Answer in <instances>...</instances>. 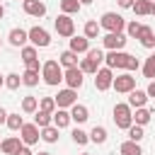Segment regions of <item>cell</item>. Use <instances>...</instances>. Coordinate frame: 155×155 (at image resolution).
I'll list each match as a JSON object with an SVG mask.
<instances>
[{
	"label": "cell",
	"instance_id": "22",
	"mask_svg": "<svg viewBox=\"0 0 155 155\" xmlns=\"http://www.w3.org/2000/svg\"><path fill=\"white\" fill-rule=\"evenodd\" d=\"M78 61H80V58H78V53H73L70 48H68V51H63V53L58 56L61 68H75V65H78Z\"/></svg>",
	"mask_w": 155,
	"mask_h": 155
},
{
	"label": "cell",
	"instance_id": "48",
	"mask_svg": "<svg viewBox=\"0 0 155 155\" xmlns=\"http://www.w3.org/2000/svg\"><path fill=\"white\" fill-rule=\"evenodd\" d=\"M148 58H150V61H153V63H155V51H153V53H150V56H148Z\"/></svg>",
	"mask_w": 155,
	"mask_h": 155
},
{
	"label": "cell",
	"instance_id": "25",
	"mask_svg": "<svg viewBox=\"0 0 155 155\" xmlns=\"http://www.w3.org/2000/svg\"><path fill=\"white\" fill-rule=\"evenodd\" d=\"M119 153H121V155H143L140 143H133V140H124V143L119 145Z\"/></svg>",
	"mask_w": 155,
	"mask_h": 155
},
{
	"label": "cell",
	"instance_id": "24",
	"mask_svg": "<svg viewBox=\"0 0 155 155\" xmlns=\"http://www.w3.org/2000/svg\"><path fill=\"white\" fill-rule=\"evenodd\" d=\"M131 10H133L138 17H145V15H150V10H153V2H150V0H133Z\"/></svg>",
	"mask_w": 155,
	"mask_h": 155
},
{
	"label": "cell",
	"instance_id": "18",
	"mask_svg": "<svg viewBox=\"0 0 155 155\" xmlns=\"http://www.w3.org/2000/svg\"><path fill=\"white\" fill-rule=\"evenodd\" d=\"M51 124L61 131V128H65V126H70V111L68 109H56L53 114H51Z\"/></svg>",
	"mask_w": 155,
	"mask_h": 155
},
{
	"label": "cell",
	"instance_id": "34",
	"mask_svg": "<svg viewBox=\"0 0 155 155\" xmlns=\"http://www.w3.org/2000/svg\"><path fill=\"white\" fill-rule=\"evenodd\" d=\"M34 124H36L39 128H46V126H51V114H46V111L36 109V114H34Z\"/></svg>",
	"mask_w": 155,
	"mask_h": 155
},
{
	"label": "cell",
	"instance_id": "13",
	"mask_svg": "<svg viewBox=\"0 0 155 155\" xmlns=\"http://www.w3.org/2000/svg\"><path fill=\"white\" fill-rule=\"evenodd\" d=\"M36 56H39V53H36L34 46H22V61H24L27 70H36V73H41V65H39V58H36Z\"/></svg>",
	"mask_w": 155,
	"mask_h": 155
},
{
	"label": "cell",
	"instance_id": "39",
	"mask_svg": "<svg viewBox=\"0 0 155 155\" xmlns=\"http://www.w3.org/2000/svg\"><path fill=\"white\" fill-rule=\"evenodd\" d=\"M143 138H145V133H143V126H136V124H133V126L128 128V140H133V143H140Z\"/></svg>",
	"mask_w": 155,
	"mask_h": 155
},
{
	"label": "cell",
	"instance_id": "29",
	"mask_svg": "<svg viewBox=\"0 0 155 155\" xmlns=\"http://www.w3.org/2000/svg\"><path fill=\"white\" fill-rule=\"evenodd\" d=\"M39 136H41V140H46V143H56V140H58V128L51 124V126H46V128H39Z\"/></svg>",
	"mask_w": 155,
	"mask_h": 155
},
{
	"label": "cell",
	"instance_id": "5",
	"mask_svg": "<svg viewBox=\"0 0 155 155\" xmlns=\"http://www.w3.org/2000/svg\"><path fill=\"white\" fill-rule=\"evenodd\" d=\"M27 34H29V41H31L34 48H46V46H51V34H48L44 27H31V29H27Z\"/></svg>",
	"mask_w": 155,
	"mask_h": 155
},
{
	"label": "cell",
	"instance_id": "47",
	"mask_svg": "<svg viewBox=\"0 0 155 155\" xmlns=\"http://www.w3.org/2000/svg\"><path fill=\"white\" fill-rule=\"evenodd\" d=\"M2 17H5V7L0 5V19H2Z\"/></svg>",
	"mask_w": 155,
	"mask_h": 155
},
{
	"label": "cell",
	"instance_id": "26",
	"mask_svg": "<svg viewBox=\"0 0 155 155\" xmlns=\"http://www.w3.org/2000/svg\"><path fill=\"white\" fill-rule=\"evenodd\" d=\"M99 31H102V27H99V22H94V19H90V22H85V29H82V36H85V39H97V36H99Z\"/></svg>",
	"mask_w": 155,
	"mask_h": 155
},
{
	"label": "cell",
	"instance_id": "12",
	"mask_svg": "<svg viewBox=\"0 0 155 155\" xmlns=\"http://www.w3.org/2000/svg\"><path fill=\"white\" fill-rule=\"evenodd\" d=\"M39 126L36 124H24L22 128H19V140H22V145H34V143H39Z\"/></svg>",
	"mask_w": 155,
	"mask_h": 155
},
{
	"label": "cell",
	"instance_id": "3",
	"mask_svg": "<svg viewBox=\"0 0 155 155\" xmlns=\"http://www.w3.org/2000/svg\"><path fill=\"white\" fill-rule=\"evenodd\" d=\"M111 119H114L116 128H124V131H128V128L133 126V109H131L126 102H121V104H114V109H111Z\"/></svg>",
	"mask_w": 155,
	"mask_h": 155
},
{
	"label": "cell",
	"instance_id": "52",
	"mask_svg": "<svg viewBox=\"0 0 155 155\" xmlns=\"http://www.w3.org/2000/svg\"><path fill=\"white\" fill-rule=\"evenodd\" d=\"M82 155H92V153H82Z\"/></svg>",
	"mask_w": 155,
	"mask_h": 155
},
{
	"label": "cell",
	"instance_id": "51",
	"mask_svg": "<svg viewBox=\"0 0 155 155\" xmlns=\"http://www.w3.org/2000/svg\"><path fill=\"white\" fill-rule=\"evenodd\" d=\"M150 15H155V2H153V10H150Z\"/></svg>",
	"mask_w": 155,
	"mask_h": 155
},
{
	"label": "cell",
	"instance_id": "7",
	"mask_svg": "<svg viewBox=\"0 0 155 155\" xmlns=\"http://www.w3.org/2000/svg\"><path fill=\"white\" fill-rule=\"evenodd\" d=\"M53 102H56V109H70L73 104H78V90H70V87L58 90Z\"/></svg>",
	"mask_w": 155,
	"mask_h": 155
},
{
	"label": "cell",
	"instance_id": "20",
	"mask_svg": "<svg viewBox=\"0 0 155 155\" xmlns=\"http://www.w3.org/2000/svg\"><path fill=\"white\" fill-rule=\"evenodd\" d=\"M70 51L73 53H87L90 51V39H85V36H70Z\"/></svg>",
	"mask_w": 155,
	"mask_h": 155
},
{
	"label": "cell",
	"instance_id": "40",
	"mask_svg": "<svg viewBox=\"0 0 155 155\" xmlns=\"http://www.w3.org/2000/svg\"><path fill=\"white\" fill-rule=\"evenodd\" d=\"M22 85V75H17V73H10V75H5V87H10V90H17Z\"/></svg>",
	"mask_w": 155,
	"mask_h": 155
},
{
	"label": "cell",
	"instance_id": "4",
	"mask_svg": "<svg viewBox=\"0 0 155 155\" xmlns=\"http://www.w3.org/2000/svg\"><path fill=\"white\" fill-rule=\"evenodd\" d=\"M99 27L107 29V34H111V31H124V29H126V19H124L121 15H116V12H104L102 19H99Z\"/></svg>",
	"mask_w": 155,
	"mask_h": 155
},
{
	"label": "cell",
	"instance_id": "1",
	"mask_svg": "<svg viewBox=\"0 0 155 155\" xmlns=\"http://www.w3.org/2000/svg\"><path fill=\"white\" fill-rule=\"evenodd\" d=\"M104 63H107V68H121V70H126V73H133V70H138L140 68V61L136 58V56H131V53H126V51H109V53H104Z\"/></svg>",
	"mask_w": 155,
	"mask_h": 155
},
{
	"label": "cell",
	"instance_id": "17",
	"mask_svg": "<svg viewBox=\"0 0 155 155\" xmlns=\"http://www.w3.org/2000/svg\"><path fill=\"white\" fill-rule=\"evenodd\" d=\"M68 111H70V121H75V124H85L90 119V109L85 104H73Z\"/></svg>",
	"mask_w": 155,
	"mask_h": 155
},
{
	"label": "cell",
	"instance_id": "21",
	"mask_svg": "<svg viewBox=\"0 0 155 155\" xmlns=\"http://www.w3.org/2000/svg\"><path fill=\"white\" fill-rule=\"evenodd\" d=\"M19 145H22V140H19V136H10V138H5V140H0V150H2L5 155H15Z\"/></svg>",
	"mask_w": 155,
	"mask_h": 155
},
{
	"label": "cell",
	"instance_id": "36",
	"mask_svg": "<svg viewBox=\"0 0 155 155\" xmlns=\"http://www.w3.org/2000/svg\"><path fill=\"white\" fill-rule=\"evenodd\" d=\"M140 27H143V24H140L138 19H131V22H126V29H124V34L136 39V36H138V31H140Z\"/></svg>",
	"mask_w": 155,
	"mask_h": 155
},
{
	"label": "cell",
	"instance_id": "45",
	"mask_svg": "<svg viewBox=\"0 0 155 155\" xmlns=\"http://www.w3.org/2000/svg\"><path fill=\"white\" fill-rule=\"evenodd\" d=\"M5 119H7V111L0 107V124H5Z\"/></svg>",
	"mask_w": 155,
	"mask_h": 155
},
{
	"label": "cell",
	"instance_id": "11",
	"mask_svg": "<svg viewBox=\"0 0 155 155\" xmlns=\"http://www.w3.org/2000/svg\"><path fill=\"white\" fill-rule=\"evenodd\" d=\"M111 87H114L116 92H121V94H128L131 90H136V78H133L131 73H121V75L114 78Z\"/></svg>",
	"mask_w": 155,
	"mask_h": 155
},
{
	"label": "cell",
	"instance_id": "38",
	"mask_svg": "<svg viewBox=\"0 0 155 155\" xmlns=\"http://www.w3.org/2000/svg\"><path fill=\"white\" fill-rule=\"evenodd\" d=\"M39 109L46 111V114H53V111H56V102H53V97H41V99H39Z\"/></svg>",
	"mask_w": 155,
	"mask_h": 155
},
{
	"label": "cell",
	"instance_id": "8",
	"mask_svg": "<svg viewBox=\"0 0 155 155\" xmlns=\"http://www.w3.org/2000/svg\"><path fill=\"white\" fill-rule=\"evenodd\" d=\"M53 27H56L58 36H65V39L75 36V22L70 19V15H58L56 22H53Z\"/></svg>",
	"mask_w": 155,
	"mask_h": 155
},
{
	"label": "cell",
	"instance_id": "19",
	"mask_svg": "<svg viewBox=\"0 0 155 155\" xmlns=\"http://www.w3.org/2000/svg\"><path fill=\"white\" fill-rule=\"evenodd\" d=\"M136 39L140 41V46H145V48H155V34H153V29H150L148 24L140 27V31H138Z\"/></svg>",
	"mask_w": 155,
	"mask_h": 155
},
{
	"label": "cell",
	"instance_id": "2",
	"mask_svg": "<svg viewBox=\"0 0 155 155\" xmlns=\"http://www.w3.org/2000/svg\"><path fill=\"white\" fill-rule=\"evenodd\" d=\"M41 78H44V82L51 85V87H56L58 82H63V68H61V63H58L56 58H48V61L41 65Z\"/></svg>",
	"mask_w": 155,
	"mask_h": 155
},
{
	"label": "cell",
	"instance_id": "54",
	"mask_svg": "<svg viewBox=\"0 0 155 155\" xmlns=\"http://www.w3.org/2000/svg\"><path fill=\"white\" fill-rule=\"evenodd\" d=\"M150 2H155V0H150Z\"/></svg>",
	"mask_w": 155,
	"mask_h": 155
},
{
	"label": "cell",
	"instance_id": "27",
	"mask_svg": "<svg viewBox=\"0 0 155 155\" xmlns=\"http://www.w3.org/2000/svg\"><path fill=\"white\" fill-rule=\"evenodd\" d=\"M36 109H39V99H36L34 94L22 97V111H24V114H36Z\"/></svg>",
	"mask_w": 155,
	"mask_h": 155
},
{
	"label": "cell",
	"instance_id": "10",
	"mask_svg": "<svg viewBox=\"0 0 155 155\" xmlns=\"http://www.w3.org/2000/svg\"><path fill=\"white\" fill-rule=\"evenodd\" d=\"M111 82H114V70L111 68H99L97 73H94V87L99 90V92H107L109 87H111Z\"/></svg>",
	"mask_w": 155,
	"mask_h": 155
},
{
	"label": "cell",
	"instance_id": "31",
	"mask_svg": "<svg viewBox=\"0 0 155 155\" xmlns=\"http://www.w3.org/2000/svg\"><path fill=\"white\" fill-rule=\"evenodd\" d=\"M5 126H7L10 131H19V128L24 126V119H22L19 114H7V119H5Z\"/></svg>",
	"mask_w": 155,
	"mask_h": 155
},
{
	"label": "cell",
	"instance_id": "41",
	"mask_svg": "<svg viewBox=\"0 0 155 155\" xmlns=\"http://www.w3.org/2000/svg\"><path fill=\"white\" fill-rule=\"evenodd\" d=\"M143 75H145V78H150V80H155V63H153L150 58H148V61H145V65H143Z\"/></svg>",
	"mask_w": 155,
	"mask_h": 155
},
{
	"label": "cell",
	"instance_id": "16",
	"mask_svg": "<svg viewBox=\"0 0 155 155\" xmlns=\"http://www.w3.org/2000/svg\"><path fill=\"white\" fill-rule=\"evenodd\" d=\"M145 102H148V94H145V90H131L128 92V107L131 109H140V107H145Z\"/></svg>",
	"mask_w": 155,
	"mask_h": 155
},
{
	"label": "cell",
	"instance_id": "33",
	"mask_svg": "<svg viewBox=\"0 0 155 155\" xmlns=\"http://www.w3.org/2000/svg\"><path fill=\"white\" fill-rule=\"evenodd\" d=\"M78 68L85 73V75H94L97 70H99V65H94L90 58H80V63H78Z\"/></svg>",
	"mask_w": 155,
	"mask_h": 155
},
{
	"label": "cell",
	"instance_id": "9",
	"mask_svg": "<svg viewBox=\"0 0 155 155\" xmlns=\"http://www.w3.org/2000/svg\"><path fill=\"white\" fill-rule=\"evenodd\" d=\"M63 80H65V85L70 87V90H80L82 87V82H85V73L75 65V68H65L63 70Z\"/></svg>",
	"mask_w": 155,
	"mask_h": 155
},
{
	"label": "cell",
	"instance_id": "53",
	"mask_svg": "<svg viewBox=\"0 0 155 155\" xmlns=\"http://www.w3.org/2000/svg\"><path fill=\"white\" fill-rule=\"evenodd\" d=\"M0 46H2V39H0Z\"/></svg>",
	"mask_w": 155,
	"mask_h": 155
},
{
	"label": "cell",
	"instance_id": "37",
	"mask_svg": "<svg viewBox=\"0 0 155 155\" xmlns=\"http://www.w3.org/2000/svg\"><path fill=\"white\" fill-rule=\"evenodd\" d=\"M85 58H90L94 65H99V63H104V51H102V48H90V51L85 53Z\"/></svg>",
	"mask_w": 155,
	"mask_h": 155
},
{
	"label": "cell",
	"instance_id": "6",
	"mask_svg": "<svg viewBox=\"0 0 155 155\" xmlns=\"http://www.w3.org/2000/svg\"><path fill=\"white\" fill-rule=\"evenodd\" d=\"M126 41H128V36L124 31H111V34H104L102 36V44H104L107 51H124Z\"/></svg>",
	"mask_w": 155,
	"mask_h": 155
},
{
	"label": "cell",
	"instance_id": "44",
	"mask_svg": "<svg viewBox=\"0 0 155 155\" xmlns=\"http://www.w3.org/2000/svg\"><path fill=\"white\" fill-rule=\"evenodd\" d=\"M116 2H119V7H124V10H126V7H131V5H133V0H116Z\"/></svg>",
	"mask_w": 155,
	"mask_h": 155
},
{
	"label": "cell",
	"instance_id": "15",
	"mask_svg": "<svg viewBox=\"0 0 155 155\" xmlns=\"http://www.w3.org/2000/svg\"><path fill=\"white\" fill-rule=\"evenodd\" d=\"M7 41H10L12 46L22 48V46H27V41H29V34H27V29H22V27H15V29H10V34H7Z\"/></svg>",
	"mask_w": 155,
	"mask_h": 155
},
{
	"label": "cell",
	"instance_id": "28",
	"mask_svg": "<svg viewBox=\"0 0 155 155\" xmlns=\"http://www.w3.org/2000/svg\"><path fill=\"white\" fill-rule=\"evenodd\" d=\"M80 7V0H61V15H78Z\"/></svg>",
	"mask_w": 155,
	"mask_h": 155
},
{
	"label": "cell",
	"instance_id": "30",
	"mask_svg": "<svg viewBox=\"0 0 155 155\" xmlns=\"http://www.w3.org/2000/svg\"><path fill=\"white\" fill-rule=\"evenodd\" d=\"M39 78H41V73H36V70H24V73H22V85L36 87V85H39Z\"/></svg>",
	"mask_w": 155,
	"mask_h": 155
},
{
	"label": "cell",
	"instance_id": "50",
	"mask_svg": "<svg viewBox=\"0 0 155 155\" xmlns=\"http://www.w3.org/2000/svg\"><path fill=\"white\" fill-rule=\"evenodd\" d=\"M34 155H51V153H46V150H41V153H34Z\"/></svg>",
	"mask_w": 155,
	"mask_h": 155
},
{
	"label": "cell",
	"instance_id": "49",
	"mask_svg": "<svg viewBox=\"0 0 155 155\" xmlns=\"http://www.w3.org/2000/svg\"><path fill=\"white\" fill-rule=\"evenodd\" d=\"M2 85H5V75H0V87H2Z\"/></svg>",
	"mask_w": 155,
	"mask_h": 155
},
{
	"label": "cell",
	"instance_id": "14",
	"mask_svg": "<svg viewBox=\"0 0 155 155\" xmlns=\"http://www.w3.org/2000/svg\"><path fill=\"white\" fill-rule=\"evenodd\" d=\"M22 7L29 17H36V19L46 15V2H41V0H22Z\"/></svg>",
	"mask_w": 155,
	"mask_h": 155
},
{
	"label": "cell",
	"instance_id": "43",
	"mask_svg": "<svg viewBox=\"0 0 155 155\" xmlns=\"http://www.w3.org/2000/svg\"><path fill=\"white\" fill-rule=\"evenodd\" d=\"M145 94L155 99V80H150V85H148V90H145Z\"/></svg>",
	"mask_w": 155,
	"mask_h": 155
},
{
	"label": "cell",
	"instance_id": "46",
	"mask_svg": "<svg viewBox=\"0 0 155 155\" xmlns=\"http://www.w3.org/2000/svg\"><path fill=\"white\" fill-rule=\"evenodd\" d=\"M94 0H80V5H92Z\"/></svg>",
	"mask_w": 155,
	"mask_h": 155
},
{
	"label": "cell",
	"instance_id": "32",
	"mask_svg": "<svg viewBox=\"0 0 155 155\" xmlns=\"http://www.w3.org/2000/svg\"><path fill=\"white\" fill-rule=\"evenodd\" d=\"M90 140L97 143V145H102V143L107 140V128H104V126H94V128L90 131Z\"/></svg>",
	"mask_w": 155,
	"mask_h": 155
},
{
	"label": "cell",
	"instance_id": "23",
	"mask_svg": "<svg viewBox=\"0 0 155 155\" xmlns=\"http://www.w3.org/2000/svg\"><path fill=\"white\" fill-rule=\"evenodd\" d=\"M150 119H153V111L145 109V107L136 109V114H133V124L136 126H145V124H150Z\"/></svg>",
	"mask_w": 155,
	"mask_h": 155
},
{
	"label": "cell",
	"instance_id": "42",
	"mask_svg": "<svg viewBox=\"0 0 155 155\" xmlns=\"http://www.w3.org/2000/svg\"><path fill=\"white\" fill-rule=\"evenodd\" d=\"M15 155H34V153H31V150H29V145H19V148H17V153H15Z\"/></svg>",
	"mask_w": 155,
	"mask_h": 155
},
{
	"label": "cell",
	"instance_id": "35",
	"mask_svg": "<svg viewBox=\"0 0 155 155\" xmlns=\"http://www.w3.org/2000/svg\"><path fill=\"white\" fill-rule=\"evenodd\" d=\"M70 138H73V143H78V145H85V143H90V133H87V131H82V128H73Z\"/></svg>",
	"mask_w": 155,
	"mask_h": 155
}]
</instances>
